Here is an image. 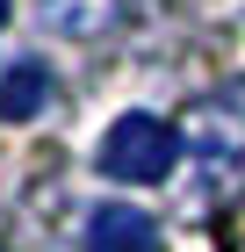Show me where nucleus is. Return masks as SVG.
Returning a JSON list of instances; mask_svg holds the SVG:
<instances>
[{
    "mask_svg": "<svg viewBox=\"0 0 245 252\" xmlns=\"http://www.w3.org/2000/svg\"><path fill=\"white\" fill-rule=\"evenodd\" d=\"M180 152H188V166H195L202 202H216V194H231V188L245 180V79L209 87V94L188 108V123H180Z\"/></svg>",
    "mask_w": 245,
    "mask_h": 252,
    "instance_id": "obj_1",
    "label": "nucleus"
},
{
    "mask_svg": "<svg viewBox=\"0 0 245 252\" xmlns=\"http://www.w3.org/2000/svg\"><path fill=\"white\" fill-rule=\"evenodd\" d=\"M94 166H101L108 180H137V188H151V180H166L173 166H180V130H173L166 116L130 108V116H115L108 130H101Z\"/></svg>",
    "mask_w": 245,
    "mask_h": 252,
    "instance_id": "obj_2",
    "label": "nucleus"
},
{
    "mask_svg": "<svg viewBox=\"0 0 245 252\" xmlns=\"http://www.w3.org/2000/svg\"><path fill=\"white\" fill-rule=\"evenodd\" d=\"M87 252H166V238H159V216L108 202V209L87 216Z\"/></svg>",
    "mask_w": 245,
    "mask_h": 252,
    "instance_id": "obj_3",
    "label": "nucleus"
},
{
    "mask_svg": "<svg viewBox=\"0 0 245 252\" xmlns=\"http://www.w3.org/2000/svg\"><path fill=\"white\" fill-rule=\"evenodd\" d=\"M130 15V0H36V22L65 43H94Z\"/></svg>",
    "mask_w": 245,
    "mask_h": 252,
    "instance_id": "obj_4",
    "label": "nucleus"
},
{
    "mask_svg": "<svg viewBox=\"0 0 245 252\" xmlns=\"http://www.w3.org/2000/svg\"><path fill=\"white\" fill-rule=\"evenodd\" d=\"M51 108V65L43 58H22L15 72L0 79V123H29Z\"/></svg>",
    "mask_w": 245,
    "mask_h": 252,
    "instance_id": "obj_5",
    "label": "nucleus"
},
{
    "mask_svg": "<svg viewBox=\"0 0 245 252\" xmlns=\"http://www.w3.org/2000/svg\"><path fill=\"white\" fill-rule=\"evenodd\" d=\"M0 22H7V0H0Z\"/></svg>",
    "mask_w": 245,
    "mask_h": 252,
    "instance_id": "obj_6",
    "label": "nucleus"
}]
</instances>
